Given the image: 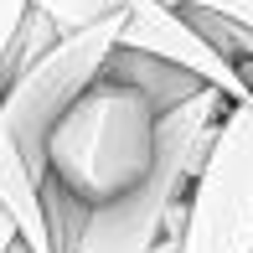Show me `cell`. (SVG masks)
<instances>
[{"instance_id": "9", "label": "cell", "mask_w": 253, "mask_h": 253, "mask_svg": "<svg viewBox=\"0 0 253 253\" xmlns=\"http://www.w3.org/2000/svg\"><path fill=\"white\" fill-rule=\"evenodd\" d=\"M31 10H42L57 31H78L88 21H103L114 10H124V0H31Z\"/></svg>"}, {"instance_id": "13", "label": "cell", "mask_w": 253, "mask_h": 253, "mask_svg": "<svg viewBox=\"0 0 253 253\" xmlns=\"http://www.w3.org/2000/svg\"><path fill=\"white\" fill-rule=\"evenodd\" d=\"M10 253H26V248H21V243H16V248H10Z\"/></svg>"}, {"instance_id": "10", "label": "cell", "mask_w": 253, "mask_h": 253, "mask_svg": "<svg viewBox=\"0 0 253 253\" xmlns=\"http://www.w3.org/2000/svg\"><path fill=\"white\" fill-rule=\"evenodd\" d=\"M160 5L202 10V16H222V21H238L243 31H253V0H160Z\"/></svg>"}, {"instance_id": "7", "label": "cell", "mask_w": 253, "mask_h": 253, "mask_svg": "<svg viewBox=\"0 0 253 253\" xmlns=\"http://www.w3.org/2000/svg\"><path fill=\"white\" fill-rule=\"evenodd\" d=\"M103 78H119V83H129V88H134L145 103H150L155 114H166V109H176V103H186L191 93H202L197 78L176 73V67L155 62V57L119 52V47H114V52H109V62H103Z\"/></svg>"}, {"instance_id": "6", "label": "cell", "mask_w": 253, "mask_h": 253, "mask_svg": "<svg viewBox=\"0 0 253 253\" xmlns=\"http://www.w3.org/2000/svg\"><path fill=\"white\" fill-rule=\"evenodd\" d=\"M0 212L10 217L16 243L26 253H57L52 238H47V217H42L37 181H31L26 160H21L16 140H10V129H5V114H0Z\"/></svg>"}, {"instance_id": "8", "label": "cell", "mask_w": 253, "mask_h": 253, "mask_svg": "<svg viewBox=\"0 0 253 253\" xmlns=\"http://www.w3.org/2000/svg\"><path fill=\"white\" fill-rule=\"evenodd\" d=\"M57 37H62V31H57L42 10H26V16H21V26H16V37H10V47L0 52V88H5L16 73H26V67L37 62L47 47H57Z\"/></svg>"}, {"instance_id": "3", "label": "cell", "mask_w": 253, "mask_h": 253, "mask_svg": "<svg viewBox=\"0 0 253 253\" xmlns=\"http://www.w3.org/2000/svg\"><path fill=\"white\" fill-rule=\"evenodd\" d=\"M114 42H119V10L103 21H88L78 31H62L57 47H47L26 73H16L0 88L5 129H10V140H16V150H21L37 186H42V145H47L52 124L103 78V62H109Z\"/></svg>"}, {"instance_id": "5", "label": "cell", "mask_w": 253, "mask_h": 253, "mask_svg": "<svg viewBox=\"0 0 253 253\" xmlns=\"http://www.w3.org/2000/svg\"><path fill=\"white\" fill-rule=\"evenodd\" d=\"M114 47L155 57V62L176 67V73L197 78L202 88L222 93L227 103H238L248 93V83L207 47L202 31L191 26L186 10H176V5H160V0H124V10H119V42H114Z\"/></svg>"}, {"instance_id": "2", "label": "cell", "mask_w": 253, "mask_h": 253, "mask_svg": "<svg viewBox=\"0 0 253 253\" xmlns=\"http://www.w3.org/2000/svg\"><path fill=\"white\" fill-rule=\"evenodd\" d=\"M155 119L160 114L119 78H98L42 145V181L83 212L119 202L150 176L155 160Z\"/></svg>"}, {"instance_id": "12", "label": "cell", "mask_w": 253, "mask_h": 253, "mask_svg": "<svg viewBox=\"0 0 253 253\" xmlns=\"http://www.w3.org/2000/svg\"><path fill=\"white\" fill-rule=\"evenodd\" d=\"M10 248H16V227H10V217L0 212V253H10Z\"/></svg>"}, {"instance_id": "4", "label": "cell", "mask_w": 253, "mask_h": 253, "mask_svg": "<svg viewBox=\"0 0 253 253\" xmlns=\"http://www.w3.org/2000/svg\"><path fill=\"white\" fill-rule=\"evenodd\" d=\"M176 253H253V88L222 114L202 155Z\"/></svg>"}, {"instance_id": "1", "label": "cell", "mask_w": 253, "mask_h": 253, "mask_svg": "<svg viewBox=\"0 0 253 253\" xmlns=\"http://www.w3.org/2000/svg\"><path fill=\"white\" fill-rule=\"evenodd\" d=\"M233 109L222 93L202 88L186 103L166 109L155 119V160L150 176L119 202L83 217L67 253H176L181 222H186V191L202 170V155L212 145L222 114Z\"/></svg>"}, {"instance_id": "11", "label": "cell", "mask_w": 253, "mask_h": 253, "mask_svg": "<svg viewBox=\"0 0 253 253\" xmlns=\"http://www.w3.org/2000/svg\"><path fill=\"white\" fill-rule=\"evenodd\" d=\"M26 10H31V0H0V52L10 47V37H16V26H21Z\"/></svg>"}]
</instances>
